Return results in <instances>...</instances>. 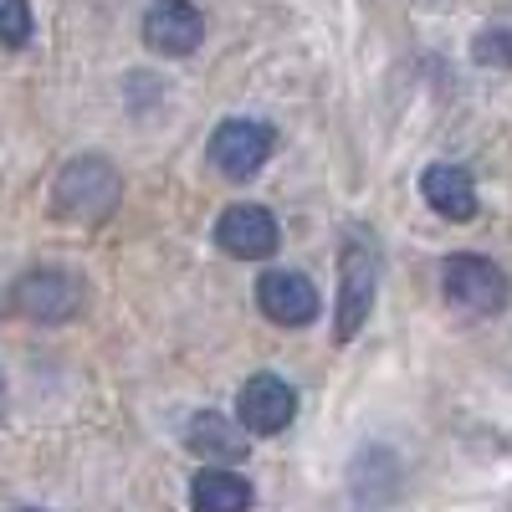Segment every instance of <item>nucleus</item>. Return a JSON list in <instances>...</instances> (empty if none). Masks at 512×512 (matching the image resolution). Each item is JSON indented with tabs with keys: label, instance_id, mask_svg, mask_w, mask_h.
<instances>
[{
	"label": "nucleus",
	"instance_id": "2eb2a0df",
	"mask_svg": "<svg viewBox=\"0 0 512 512\" xmlns=\"http://www.w3.org/2000/svg\"><path fill=\"white\" fill-rule=\"evenodd\" d=\"M16 512H52V507H16Z\"/></svg>",
	"mask_w": 512,
	"mask_h": 512
},
{
	"label": "nucleus",
	"instance_id": "f8f14e48",
	"mask_svg": "<svg viewBox=\"0 0 512 512\" xmlns=\"http://www.w3.org/2000/svg\"><path fill=\"white\" fill-rule=\"evenodd\" d=\"M251 482L231 466H200L190 477V507L195 512H246L251 507Z\"/></svg>",
	"mask_w": 512,
	"mask_h": 512
},
{
	"label": "nucleus",
	"instance_id": "1a4fd4ad",
	"mask_svg": "<svg viewBox=\"0 0 512 512\" xmlns=\"http://www.w3.org/2000/svg\"><path fill=\"white\" fill-rule=\"evenodd\" d=\"M205 41V11L195 0H154L144 11V47L159 57H190Z\"/></svg>",
	"mask_w": 512,
	"mask_h": 512
},
{
	"label": "nucleus",
	"instance_id": "f257e3e1",
	"mask_svg": "<svg viewBox=\"0 0 512 512\" xmlns=\"http://www.w3.org/2000/svg\"><path fill=\"white\" fill-rule=\"evenodd\" d=\"M379 236L369 226H349L338 241V303H333V338L338 344H354L359 328L374 313L379 297Z\"/></svg>",
	"mask_w": 512,
	"mask_h": 512
},
{
	"label": "nucleus",
	"instance_id": "7ed1b4c3",
	"mask_svg": "<svg viewBox=\"0 0 512 512\" xmlns=\"http://www.w3.org/2000/svg\"><path fill=\"white\" fill-rule=\"evenodd\" d=\"M441 292L446 303L466 318H497L507 303H512V282L507 272L492 262V256H477V251H456L446 256L441 267Z\"/></svg>",
	"mask_w": 512,
	"mask_h": 512
},
{
	"label": "nucleus",
	"instance_id": "9d476101",
	"mask_svg": "<svg viewBox=\"0 0 512 512\" xmlns=\"http://www.w3.org/2000/svg\"><path fill=\"white\" fill-rule=\"evenodd\" d=\"M420 195H425V205L436 210L441 221H451V226H466L477 216V180L466 175L461 164H425V175H420Z\"/></svg>",
	"mask_w": 512,
	"mask_h": 512
},
{
	"label": "nucleus",
	"instance_id": "0eeeda50",
	"mask_svg": "<svg viewBox=\"0 0 512 512\" xmlns=\"http://www.w3.org/2000/svg\"><path fill=\"white\" fill-rule=\"evenodd\" d=\"M216 246L236 262H267V256L282 246V226L267 205L256 200H236L216 216Z\"/></svg>",
	"mask_w": 512,
	"mask_h": 512
},
{
	"label": "nucleus",
	"instance_id": "423d86ee",
	"mask_svg": "<svg viewBox=\"0 0 512 512\" xmlns=\"http://www.w3.org/2000/svg\"><path fill=\"white\" fill-rule=\"evenodd\" d=\"M297 420V390L282 374H251L236 390V425L246 436H282Z\"/></svg>",
	"mask_w": 512,
	"mask_h": 512
},
{
	"label": "nucleus",
	"instance_id": "39448f33",
	"mask_svg": "<svg viewBox=\"0 0 512 512\" xmlns=\"http://www.w3.org/2000/svg\"><path fill=\"white\" fill-rule=\"evenodd\" d=\"M277 149V134L262 118H221L216 134H210L205 154L216 164V175H226L231 185H246L256 169H262Z\"/></svg>",
	"mask_w": 512,
	"mask_h": 512
},
{
	"label": "nucleus",
	"instance_id": "ddd939ff",
	"mask_svg": "<svg viewBox=\"0 0 512 512\" xmlns=\"http://www.w3.org/2000/svg\"><path fill=\"white\" fill-rule=\"evenodd\" d=\"M31 6L26 0H0V47L6 52H21L26 41H31Z\"/></svg>",
	"mask_w": 512,
	"mask_h": 512
},
{
	"label": "nucleus",
	"instance_id": "6e6552de",
	"mask_svg": "<svg viewBox=\"0 0 512 512\" xmlns=\"http://www.w3.org/2000/svg\"><path fill=\"white\" fill-rule=\"evenodd\" d=\"M256 308H262L277 328H308L323 313V297H318V287H313L308 272L272 267V272L256 277Z\"/></svg>",
	"mask_w": 512,
	"mask_h": 512
},
{
	"label": "nucleus",
	"instance_id": "20e7f679",
	"mask_svg": "<svg viewBox=\"0 0 512 512\" xmlns=\"http://www.w3.org/2000/svg\"><path fill=\"white\" fill-rule=\"evenodd\" d=\"M11 303L31 323L57 328V323H72L82 313V303H88V282H82V272H72L62 262H41V267L21 272V282L11 287Z\"/></svg>",
	"mask_w": 512,
	"mask_h": 512
},
{
	"label": "nucleus",
	"instance_id": "9b49d317",
	"mask_svg": "<svg viewBox=\"0 0 512 512\" xmlns=\"http://www.w3.org/2000/svg\"><path fill=\"white\" fill-rule=\"evenodd\" d=\"M185 446L205 461V466H236L251 451V436L221 410H195L185 425Z\"/></svg>",
	"mask_w": 512,
	"mask_h": 512
},
{
	"label": "nucleus",
	"instance_id": "4468645a",
	"mask_svg": "<svg viewBox=\"0 0 512 512\" xmlns=\"http://www.w3.org/2000/svg\"><path fill=\"white\" fill-rule=\"evenodd\" d=\"M472 57H477V67H512V31L507 26H487L472 41Z\"/></svg>",
	"mask_w": 512,
	"mask_h": 512
},
{
	"label": "nucleus",
	"instance_id": "f03ea898",
	"mask_svg": "<svg viewBox=\"0 0 512 512\" xmlns=\"http://www.w3.org/2000/svg\"><path fill=\"white\" fill-rule=\"evenodd\" d=\"M123 200V175L103 154H77L52 180V210L72 226H103Z\"/></svg>",
	"mask_w": 512,
	"mask_h": 512
}]
</instances>
